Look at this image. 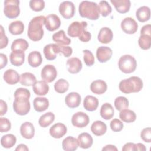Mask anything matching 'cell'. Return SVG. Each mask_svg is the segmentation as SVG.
Listing matches in <instances>:
<instances>
[{"label": "cell", "instance_id": "49", "mask_svg": "<svg viewBox=\"0 0 151 151\" xmlns=\"http://www.w3.org/2000/svg\"><path fill=\"white\" fill-rule=\"evenodd\" d=\"M57 44L58 45L59 53L61 52V53L63 54L64 57H68L72 54L73 50L70 47H69V46H64L63 45L59 44Z\"/></svg>", "mask_w": 151, "mask_h": 151}, {"label": "cell", "instance_id": "28", "mask_svg": "<svg viewBox=\"0 0 151 151\" xmlns=\"http://www.w3.org/2000/svg\"><path fill=\"white\" fill-rule=\"evenodd\" d=\"M32 90L36 95L44 96L49 91V86L44 81H38L33 85Z\"/></svg>", "mask_w": 151, "mask_h": 151}, {"label": "cell", "instance_id": "20", "mask_svg": "<svg viewBox=\"0 0 151 151\" xmlns=\"http://www.w3.org/2000/svg\"><path fill=\"white\" fill-rule=\"evenodd\" d=\"M113 38V33L111 29L108 27H103L100 30L97 38L100 42L108 44L110 42Z\"/></svg>", "mask_w": 151, "mask_h": 151}, {"label": "cell", "instance_id": "11", "mask_svg": "<svg viewBox=\"0 0 151 151\" xmlns=\"http://www.w3.org/2000/svg\"><path fill=\"white\" fill-rule=\"evenodd\" d=\"M121 28L126 34H134L138 28L136 21L131 17H126L121 22Z\"/></svg>", "mask_w": 151, "mask_h": 151}, {"label": "cell", "instance_id": "45", "mask_svg": "<svg viewBox=\"0 0 151 151\" xmlns=\"http://www.w3.org/2000/svg\"><path fill=\"white\" fill-rule=\"evenodd\" d=\"M29 6L34 11H41L45 7V2L42 0H31L29 1Z\"/></svg>", "mask_w": 151, "mask_h": 151}, {"label": "cell", "instance_id": "31", "mask_svg": "<svg viewBox=\"0 0 151 151\" xmlns=\"http://www.w3.org/2000/svg\"><path fill=\"white\" fill-rule=\"evenodd\" d=\"M136 17L139 21L144 22L148 21L150 17V10L148 6H142L136 12Z\"/></svg>", "mask_w": 151, "mask_h": 151}, {"label": "cell", "instance_id": "50", "mask_svg": "<svg viewBox=\"0 0 151 151\" xmlns=\"http://www.w3.org/2000/svg\"><path fill=\"white\" fill-rule=\"evenodd\" d=\"M1 28V31H0V48L2 49L5 48L8 43V39L7 38V37L6 36L5 34V31L4 29V28L2 25H1L0 27Z\"/></svg>", "mask_w": 151, "mask_h": 151}, {"label": "cell", "instance_id": "9", "mask_svg": "<svg viewBox=\"0 0 151 151\" xmlns=\"http://www.w3.org/2000/svg\"><path fill=\"white\" fill-rule=\"evenodd\" d=\"M57 75V71L53 65H45L42 69L41 76L43 81L46 83H51L53 81Z\"/></svg>", "mask_w": 151, "mask_h": 151}, {"label": "cell", "instance_id": "2", "mask_svg": "<svg viewBox=\"0 0 151 151\" xmlns=\"http://www.w3.org/2000/svg\"><path fill=\"white\" fill-rule=\"evenodd\" d=\"M45 17L42 15L34 17L29 22L27 35L33 41H38L42 39L44 35L43 25L45 24Z\"/></svg>", "mask_w": 151, "mask_h": 151}, {"label": "cell", "instance_id": "55", "mask_svg": "<svg viewBox=\"0 0 151 151\" xmlns=\"http://www.w3.org/2000/svg\"><path fill=\"white\" fill-rule=\"evenodd\" d=\"M103 151H117V147L113 145H107L106 146H105L103 149H102Z\"/></svg>", "mask_w": 151, "mask_h": 151}, {"label": "cell", "instance_id": "29", "mask_svg": "<svg viewBox=\"0 0 151 151\" xmlns=\"http://www.w3.org/2000/svg\"><path fill=\"white\" fill-rule=\"evenodd\" d=\"M83 106L86 110L93 111L97 109L99 106L98 99L93 96H87L83 101Z\"/></svg>", "mask_w": 151, "mask_h": 151}, {"label": "cell", "instance_id": "17", "mask_svg": "<svg viewBox=\"0 0 151 151\" xmlns=\"http://www.w3.org/2000/svg\"><path fill=\"white\" fill-rule=\"evenodd\" d=\"M65 102L67 106L71 109L79 106L81 102V96L76 92H71L68 93L65 98Z\"/></svg>", "mask_w": 151, "mask_h": 151}, {"label": "cell", "instance_id": "27", "mask_svg": "<svg viewBox=\"0 0 151 151\" xmlns=\"http://www.w3.org/2000/svg\"><path fill=\"white\" fill-rule=\"evenodd\" d=\"M91 131L96 136H100L106 133L107 131L106 124L100 120H97L91 126Z\"/></svg>", "mask_w": 151, "mask_h": 151}, {"label": "cell", "instance_id": "38", "mask_svg": "<svg viewBox=\"0 0 151 151\" xmlns=\"http://www.w3.org/2000/svg\"><path fill=\"white\" fill-rule=\"evenodd\" d=\"M16 137L12 134H7L3 136L1 139V143L4 148L9 149L13 147L16 143Z\"/></svg>", "mask_w": 151, "mask_h": 151}, {"label": "cell", "instance_id": "40", "mask_svg": "<svg viewBox=\"0 0 151 151\" xmlns=\"http://www.w3.org/2000/svg\"><path fill=\"white\" fill-rule=\"evenodd\" d=\"M69 87L68 82L63 78H60L57 80L54 84V90L56 92L63 94L65 93Z\"/></svg>", "mask_w": 151, "mask_h": 151}, {"label": "cell", "instance_id": "48", "mask_svg": "<svg viewBox=\"0 0 151 151\" xmlns=\"http://www.w3.org/2000/svg\"><path fill=\"white\" fill-rule=\"evenodd\" d=\"M142 139L147 143L151 142V129L150 127L143 129L140 133Z\"/></svg>", "mask_w": 151, "mask_h": 151}, {"label": "cell", "instance_id": "56", "mask_svg": "<svg viewBox=\"0 0 151 151\" xmlns=\"http://www.w3.org/2000/svg\"><path fill=\"white\" fill-rule=\"evenodd\" d=\"M135 150L145 151V150H146V148L143 144L138 143L137 144H135Z\"/></svg>", "mask_w": 151, "mask_h": 151}, {"label": "cell", "instance_id": "21", "mask_svg": "<svg viewBox=\"0 0 151 151\" xmlns=\"http://www.w3.org/2000/svg\"><path fill=\"white\" fill-rule=\"evenodd\" d=\"M110 2L114 5L116 11L121 14L127 12L131 6L129 0H111Z\"/></svg>", "mask_w": 151, "mask_h": 151}, {"label": "cell", "instance_id": "14", "mask_svg": "<svg viewBox=\"0 0 151 151\" xmlns=\"http://www.w3.org/2000/svg\"><path fill=\"white\" fill-rule=\"evenodd\" d=\"M67 129L65 124L61 123H57L50 127L49 132L50 135L55 139H60L67 133Z\"/></svg>", "mask_w": 151, "mask_h": 151}, {"label": "cell", "instance_id": "18", "mask_svg": "<svg viewBox=\"0 0 151 151\" xmlns=\"http://www.w3.org/2000/svg\"><path fill=\"white\" fill-rule=\"evenodd\" d=\"M44 54L47 60H54L59 53L58 45L57 44H49L46 45L43 50Z\"/></svg>", "mask_w": 151, "mask_h": 151}, {"label": "cell", "instance_id": "6", "mask_svg": "<svg viewBox=\"0 0 151 151\" xmlns=\"http://www.w3.org/2000/svg\"><path fill=\"white\" fill-rule=\"evenodd\" d=\"M118 66L123 73L129 74L135 71L137 67V61L133 56L126 54L122 55L119 58Z\"/></svg>", "mask_w": 151, "mask_h": 151}, {"label": "cell", "instance_id": "54", "mask_svg": "<svg viewBox=\"0 0 151 151\" xmlns=\"http://www.w3.org/2000/svg\"><path fill=\"white\" fill-rule=\"evenodd\" d=\"M0 58H1V69L3 68L4 67H5L8 63V59L7 57L5 54L1 53L0 54Z\"/></svg>", "mask_w": 151, "mask_h": 151}, {"label": "cell", "instance_id": "8", "mask_svg": "<svg viewBox=\"0 0 151 151\" xmlns=\"http://www.w3.org/2000/svg\"><path fill=\"white\" fill-rule=\"evenodd\" d=\"M59 12L63 18L70 19L74 15L75 6L71 1H64L59 6Z\"/></svg>", "mask_w": 151, "mask_h": 151}, {"label": "cell", "instance_id": "36", "mask_svg": "<svg viewBox=\"0 0 151 151\" xmlns=\"http://www.w3.org/2000/svg\"><path fill=\"white\" fill-rule=\"evenodd\" d=\"M8 30L12 35H20L24 30V25L21 21H15L9 25Z\"/></svg>", "mask_w": 151, "mask_h": 151}, {"label": "cell", "instance_id": "32", "mask_svg": "<svg viewBox=\"0 0 151 151\" xmlns=\"http://www.w3.org/2000/svg\"><path fill=\"white\" fill-rule=\"evenodd\" d=\"M114 109L111 104L109 103H104L100 109V114L101 117L105 120H109L114 116Z\"/></svg>", "mask_w": 151, "mask_h": 151}, {"label": "cell", "instance_id": "7", "mask_svg": "<svg viewBox=\"0 0 151 151\" xmlns=\"http://www.w3.org/2000/svg\"><path fill=\"white\" fill-rule=\"evenodd\" d=\"M4 13L9 18H15L20 14L19 1L6 0L4 1Z\"/></svg>", "mask_w": 151, "mask_h": 151}, {"label": "cell", "instance_id": "10", "mask_svg": "<svg viewBox=\"0 0 151 151\" xmlns=\"http://www.w3.org/2000/svg\"><path fill=\"white\" fill-rule=\"evenodd\" d=\"M90 122L88 116L84 112L78 111L74 114L71 118L72 124L77 127H84Z\"/></svg>", "mask_w": 151, "mask_h": 151}, {"label": "cell", "instance_id": "23", "mask_svg": "<svg viewBox=\"0 0 151 151\" xmlns=\"http://www.w3.org/2000/svg\"><path fill=\"white\" fill-rule=\"evenodd\" d=\"M5 81L9 84H15L20 80L19 74L14 70L8 69L5 71L3 76Z\"/></svg>", "mask_w": 151, "mask_h": 151}, {"label": "cell", "instance_id": "12", "mask_svg": "<svg viewBox=\"0 0 151 151\" xmlns=\"http://www.w3.org/2000/svg\"><path fill=\"white\" fill-rule=\"evenodd\" d=\"M45 26L47 30L54 31L58 29L61 25L60 18L55 14H50L45 17Z\"/></svg>", "mask_w": 151, "mask_h": 151}, {"label": "cell", "instance_id": "16", "mask_svg": "<svg viewBox=\"0 0 151 151\" xmlns=\"http://www.w3.org/2000/svg\"><path fill=\"white\" fill-rule=\"evenodd\" d=\"M21 136L27 139H32L35 134V129L33 124L29 122L23 123L20 127Z\"/></svg>", "mask_w": 151, "mask_h": 151}, {"label": "cell", "instance_id": "57", "mask_svg": "<svg viewBox=\"0 0 151 151\" xmlns=\"http://www.w3.org/2000/svg\"><path fill=\"white\" fill-rule=\"evenodd\" d=\"M29 150V149L27 147V146L24 145V144H19L17 146V147H16L15 149V150L17 151V150H26V151H28Z\"/></svg>", "mask_w": 151, "mask_h": 151}, {"label": "cell", "instance_id": "24", "mask_svg": "<svg viewBox=\"0 0 151 151\" xmlns=\"http://www.w3.org/2000/svg\"><path fill=\"white\" fill-rule=\"evenodd\" d=\"M78 146L82 149L90 148L93 143V139L91 136L87 133H83L78 136Z\"/></svg>", "mask_w": 151, "mask_h": 151}, {"label": "cell", "instance_id": "22", "mask_svg": "<svg viewBox=\"0 0 151 151\" xmlns=\"http://www.w3.org/2000/svg\"><path fill=\"white\" fill-rule=\"evenodd\" d=\"M106 83L101 80H97L93 81L90 84L91 91L96 94H102L107 90Z\"/></svg>", "mask_w": 151, "mask_h": 151}, {"label": "cell", "instance_id": "26", "mask_svg": "<svg viewBox=\"0 0 151 151\" xmlns=\"http://www.w3.org/2000/svg\"><path fill=\"white\" fill-rule=\"evenodd\" d=\"M33 106L35 111L42 112L48 109L49 101L46 97H35L33 101Z\"/></svg>", "mask_w": 151, "mask_h": 151}, {"label": "cell", "instance_id": "1", "mask_svg": "<svg viewBox=\"0 0 151 151\" xmlns=\"http://www.w3.org/2000/svg\"><path fill=\"white\" fill-rule=\"evenodd\" d=\"M30 96V91L27 88H18L15 90L13 109L17 114L24 116L29 113L31 107L29 101Z\"/></svg>", "mask_w": 151, "mask_h": 151}, {"label": "cell", "instance_id": "3", "mask_svg": "<svg viewBox=\"0 0 151 151\" xmlns=\"http://www.w3.org/2000/svg\"><path fill=\"white\" fill-rule=\"evenodd\" d=\"M87 27V23L86 21L81 22L74 21L68 27L67 33L71 37H78V39L84 42L89 41L91 39V34L86 30Z\"/></svg>", "mask_w": 151, "mask_h": 151}, {"label": "cell", "instance_id": "41", "mask_svg": "<svg viewBox=\"0 0 151 151\" xmlns=\"http://www.w3.org/2000/svg\"><path fill=\"white\" fill-rule=\"evenodd\" d=\"M99 13L104 17L110 15L112 11V8L106 1H101L98 5Z\"/></svg>", "mask_w": 151, "mask_h": 151}, {"label": "cell", "instance_id": "52", "mask_svg": "<svg viewBox=\"0 0 151 151\" xmlns=\"http://www.w3.org/2000/svg\"><path fill=\"white\" fill-rule=\"evenodd\" d=\"M0 108H1V111H0V115L2 116L6 114L8 109L7 107V104L5 101H4L3 100H0Z\"/></svg>", "mask_w": 151, "mask_h": 151}, {"label": "cell", "instance_id": "43", "mask_svg": "<svg viewBox=\"0 0 151 151\" xmlns=\"http://www.w3.org/2000/svg\"><path fill=\"white\" fill-rule=\"evenodd\" d=\"M114 106L119 111L127 109L129 107V101L125 97H117L114 100Z\"/></svg>", "mask_w": 151, "mask_h": 151}, {"label": "cell", "instance_id": "4", "mask_svg": "<svg viewBox=\"0 0 151 151\" xmlns=\"http://www.w3.org/2000/svg\"><path fill=\"white\" fill-rule=\"evenodd\" d=\"M142 79L137 76H132L122 80L119 85V90L124 94L139 92L143 88Z\"/></svg>", "mask_w": 151, "mask_h": 151}, {"label": "cell", "instance_id": "34", "mask_svg": "<svg viewBox=\"0 0 151 151\" xmlns=\"http://www.w3.org/2000/svg\"><path fill=\"white\" fill-rule=\"evenodd\" d=\"M20 83L25 86H33L36 82L35 76L29 72H25L22 73L20 76Z\"/></svg>", "mask_w": 151, "mask_h": 151}, {"label": "cell", "instance_id": "33", "mask_svg": "<svg viewBox=\"0 0 151 151\" xmlns=\"http://www.w3.org/2000/svg\"><path fill=\"white\" fill-rule=\"evenodd\" d=\"M52 40L57 44L61 45H69L71 43V40L68 38L64 30H60L52 35Z\"/></svg>", "mask_w": 151, "mask_h": 151}, {"label": "cell", "instance_id": "30", "mask_svg": "<svg viewBox=\"0 0 151 151\" xmlns=\"http://www.w3.org/2000/svg\"><path fill=\"white\" fill-rule=\"evenodd\" d=\"M42 62V58L39 51H34L31 52L28 56V63L32 67L40 66Z\"/></svg>", "mask_w": 151, "mask_h": 151}, {"label": "cell", "instance_id": "35", "mask_svg": "<svg viewBox=\"0 0 151 151\" xmlns=\"http://www.w3.org/2000/svg\"><path fill=\"white\" fill-rule=\"evenodd\" d=\"M119 117L123 122L126 123L133 122L136 119V113L133 111L127 109L121 110L119 113Z\"/></svg>", "mask_w": 151, "mask_h": 151}, {"label": "cell", "instance_id": "47", "mask_svg": "<svg viewBox=\"0 0 151 151\" xmlns=\"http://www.w3.org/2000/svg\"><path fill=\"white\" fill-rule=\"evenodd\" d=\"M110 128L114 132L121 131L123 128V123L118 119H114L110 122Z\"/></svg>", "mask_w": 151, "mask_h": 151}, {"label": "cell", "instance_id": "13", "mask_svg": "<svg viewBox=\"0 0 151 151\" xmlns=\"http://www.w3.org/2000/svg\"><path fill=\"white\" fill-rule=\"evenodd\" d=\"M113 54L112 50L108 47L101 46L97 49L96 57L100 63H105L109 60Z\"/></svg>", "mask_w": 151, "mask_h": 151}, {"label": "cell", "instance_id": "37", "mask_svg": "<svg viewBox=\"0 0 151 151\" xmlns=\"http://www.w3.org/2000/svg\"><path fill=\"white\" fill-rule=\"evenodd\" d=\"M55 115L52 112H47L42 114L38 120V123L42 127H46L50 126L54 120Z\"/></svg>", "mask_w": 151, "mask_h": 151}, {"label": "cell", "instance_id": "15", "mask_svg": "<svg viewBox=\"0 0 151 151\" xmlns=\"http://www.w3.org/2000/svg\"><path fill=\"white\" fill-rule=\"evenodd\" d=\"M66 64L68 72L71 74H76L79 73L83 66L81 60L77 57H72L68 59Z\"/></svg>", "mask_w": 151, "mask_h": 151}, {"label": "cell", "instance_id": "25", "mask_svg": "<svg viewBox=\"0 0 151 151\" xmlns=\"http://www.w3.org/2000/svg\"><path fill=\"white\" fill-rule=\"evenodd\" d=\"M78 147V143L77 139L73 136H67L62 142V147L66 151L76 150Z\"/></svg>", "mask_w": 151, "mask_h": 151}, {"label": "cell", "instance_id": "5", "mask_svg": "<svg viewBox=\"0 0 151 151\" xmlns=\"http://www.w3.org/2000/svg\"><path fill=\"white\" fill-rule=\"evenodd\" d=\"M80 15L91 20H96L99 18L100 13L97 3L91 1H82L78 7Z\"/></svg>", "mask_w": 151, "mask_h": 151}, {"label": "cell", "instance_id": "44", "mask_svg": "<svg viewBox=\"0 0 151 151\" xmlns=\"http://www.w3.org/2000/svg\"><path fill=\"white\" fill-rule=\"evenodd\" d=\"M84 54V61L87 66L90 67L94 64V57L93 53L88 50H84L83 51Z\"/></svg>", "mask_w": 151, "mask_h": 151}, {"label": "cell", "instance_id": "53", "mask_svg": "<svg viewBox=\"0 0 151 151\" xmlns=\"http://www.w3.org/2000/svg\"><path fill=\"white\" fill-rule=\"evenodd\" d=\"M123 151L135 150V144L133 143H127L122 147Z\"/></svg>", "mask_w": 151, "mask_h": 151}, {"label": "cell", "instance_id": "42", "mask_svg": "<svg viewBox=\"0 0 151 151\" xmlns=\"http://www.w3.org/2000/svg\"><path fill=\"white\" fill-rule=\"evenodd\" d=\"M138 43L142 50H149L151 45V35H140L138 40Z\"/></svg>", "mask_w": 151, "mask_h": 151}, {"label": "cell", "instance_id": "39", "mask_svg": "<svg viewBox=\"0 0 151 151\" xmlns=\"http://www.w3.org/2000/svg\"><path fill=\"white\" fill-rule=\"evenodd\" d=\"M29 47L28 42L24 39L18 38L15 40L11 45V49L12 51L21 50L25 51Z\"/></svg>", "mask_w": 151, "mask_h": 151}, {"label": "cell", "instance_id": "51", "mask_svg": "<svg viewBox=\"0 0 151 151\" xmlns=\"http://www.w3.org/2000/svg\"><path fill=\"white\" fill-rule=\"evenodd\" d=\"M151 25L150 24H147L142 27L141 30H140V35H151Z\"/></svg>", "mask_w": 151, "mask_h": 151}, {"label": "cell", "instance_id": "46", "mask_svg": "<svg viewBox=\"0 0 151 151\" xmlns=\"http://www.w3.org/2000/svg\"><path fill=\"white\" fill-rule=\"evenodd\" d=\"M11 127L10 121L5 117L0 118V131L1 133L8 132Z\"/></svg>", "mask_w": 151, "mask_h": 151}, {"label": "cell", "instance_id": "19", "mask_svg": "<svg viewBox=\"0 0 151 151\" xmlns=\"http://www.w3.org/2000/svg\"><path fill=\"white\" fill-rule=\"evenodd\" d=\"M11 63L14 66H20L25 61V53L21 50L12 51L9 56Z\"/></svg>", "mask_w": 151, "mask_h": 151}]
</instances>
